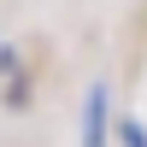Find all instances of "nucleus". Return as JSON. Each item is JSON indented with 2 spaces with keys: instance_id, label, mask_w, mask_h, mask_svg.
Segmentation results:
<instances>
[{
  "instance_id": "f03ea898",
  "label": "nucleus",
  "mask_w": 147,
  "mask_h": 147,
  "mask_svg": "<svg viewBox=\"0 0 147 147\" xmlns=\"http://www.w3.org/2000/svg\"><path fill=\"white\" fill-rule=\"evenodd\" d=\"M118 136H124V147H147V129L136 124V118H124V129H118Z\"/></svg>"
},
{
  "instance_id": "f257e3e1",
  "label": "nucleus",
  "mask_w": 147,
  "mask_h": 147,
  "mask_svg": "<svg viewBox=\"0 0 147 147\" xmlns=\"http://www.w3.org/2000/svg\"><path fill=\"white\" fill-rule=\"evenodd\" d=\"M82 147H106V82H94L82 100Z\"/></svg>"
}]
</instances>
